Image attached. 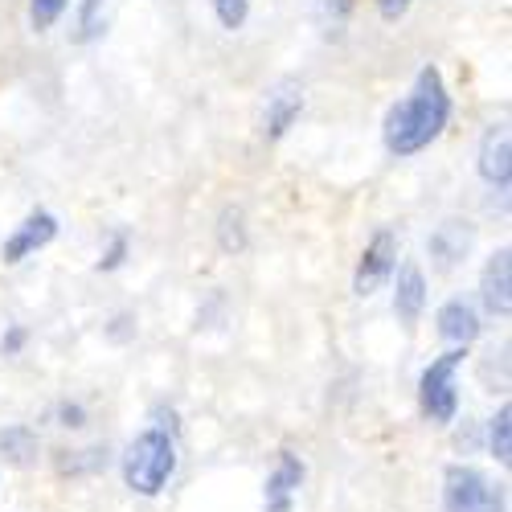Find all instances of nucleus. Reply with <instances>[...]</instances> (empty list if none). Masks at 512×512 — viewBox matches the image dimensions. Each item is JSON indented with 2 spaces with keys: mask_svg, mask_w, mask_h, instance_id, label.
I'll list each match as a JSON object with an SVG mask.
<instances>
[{
  "mask_svg": "<svg viewBox=\"0 0 512 512\" xmlns=\"http://www.w3.org/2000/svg\"><path fill=\"white\" fill-rule=\"evenodd\" d=\"M451 119V95H447V82L443 70L435 62H426L414 78V87L406 99H398L386 111V123H381V140H386V152L406 160L418 156L422 148H431L443 127Z\"/></svg>",
  "mask_w": 512,
  "mask_h": 512,
  "instance_id": "obj_1",
  "label": "nucleus"
},
{
  "mask_svg": "<svg viewBox=\"0 0 512 512\" xmlns=\"http://www.w3.org/2000/svg\"><path fill=\"white\" fill-rule=\"evenodd\" d=\"M177 472V422L168 414V422L156 410V422L127 443L123 451V484L140 496H160Z\"/></svg>",
  "mask_w": 512,
  "mask_h": 512,
  "instance_id": "obj_2",
  "label": "nucleus"
},
{
  "mask_svg": "<svg viewBox=\"0 0 512 512\" xmlns=\"http://www.w3.org/2000/svg\"><path fill=\"white\" fill-rule=\"evenodd\" d=\"M463 357H467V349H447L443 357H435L431 365L422 369V377H418V410H422L426 422H439V426L455 422V414H459V381L455 377H459Z\"/></svg>",
  "mask_w": 512,
  "mask_h": 512,
  "instance_id": "obj_3",
  "label": "nucleus"
},
{
  "mask_svg": "<svg viewBox=\"0 0 512 512\" xmlns=\"http://www.w3.org/2000/svg\"><path fill=\"white\" fill-rule=\"evenodd\" d=\"M443 508L447 512H504V492L480 467L451 463L443 472Z\"/></svg>",
  "mask_w": 512,
  "mask_h": 512,
  "instance_id": "obj_4",
  "label": "nucleus"
},
{
  "mask_svg": "<svg viewBox=\"0 0 512 512\" xmlns=\"http://www.w3.org/2000/svg\"><path fill=\"white\" fill-rule=\"evenodd\" d=\"M398 271V234L381 226L365 250H361V259H357V271H353V295H373L381 283H386L390 275Z\"/></svg>",
  "mask_w": 512,
  "mask_h": 512,
  "instance_id": "obj_5",
  "label": "nucleus"
},
{
  "mask_svg": "<svg viewBox=\"0 0 512 512\" xmlns=\"http://www.w3.org/2000/svg\"><path fill=\"white\" fill-rule=\"evenodd\" d=\"M54 238H58V218H54L50 209H33V213H25V218L13 226V234L5 238V246H0V259H5L9 267H17V263L29 259V254L46 250Z\"/></svg>",
  "mask_w": 512,
  "mask_h": 512,
  "instance_id": "obj_6",
  "label": "nucleus"
},
{
  "mask_svg": "<svg viewBox=\"0 0 512 512\" xmlns=\"http://www.w3.org/2000/svg\"><path fill=\"white\" fill-rule=\"evenodd\" d=\"M304 476H308L304 459L295 455V451H279L271 476H267V488H263L267 512H291L295 508V496H300V488H304Z\"/></svg>",
  "mask_w": 512,
  "mask_h": 512,
  "instance_id": "obj_7",
  "label": "nucleus"
},
{
  "mask_svg": "<svg viewBox=\"0 0 512 512\" xmlns=\"http://www.w3.org/2000/svg\"><path fill=\"white\" fill-rule=\"evenodd\" d=\"M508 259H512V250L500 246L484 263V275H480V300L500 320H508V312H512V263Z\"/></svg>",
  "mask_w": 512,
  "mask_h": 512,
  "instance_id": "obj_8",
  "label": "nucleus"
},
{
  "mask_svg": "<svg viewBox=\"0 0 512 512\" xmlns=\"http://www.w3.org/2000/svg\"><path fill=\"white\" fill-rule=\"evenodd\" d=\"M480 177L508 193L512 185V140H508V127L504 123H492L488 132H484V144H480Z\"/></svg>",
  "mask_w": 512,
  "mask_h": 512,
  "instance_id": "obj_9",
  "label": "nucleus"
},
{
  "mask_svg": "<svg viewBox=\"0 0 512 512\" xmlns=\"http://www.w3.org/2000/svg\"><path fill=\"white\" fill-rule=\"evenodd\" d=\"M300 115H304V91L295 87V82H283V87H275V91L267 95L263 136H267V140H283Z\"/></svg>",
  "mask_w": 512,
  "mask_h": 512,
  "instance_id": "obj_10",
  "label": "nucleus"
},
{
  "mask_svg": "<svg viewBox=\"0 0 512 512\" xmlns=\"http://www.w3.org/2000/svg\"><path fill=\"white\" fill-rule=\"evenodd\" d=\"M435 324H439V336L447 340L451 349H467L480 336V316H476V308L467 304V300H447L439 308Z\"/></svg>",
  "mask_w": 512,
  "mask_h": 512,
  "instance_id": "obj_11",
  "label": "nucleus"
},
{
  "mask_svg": "<svg viewBox=\"0 0 512 512\" xmlns=\"http://www.w3.org/2000/svg\"><path fill=\"white\" fill-rule=\"evenodd\" d=\"M422 308H426V275L418 271V263H402L394 283V316L402 324H418Z\"/></svg>",
  "mask_w": 512,
  "mask_h": 512,
  "instance_id": "obj_12",
  "label": "nucleus"
},
{
  "mask_svg": "<svg viewBox=\"0 0 512 512\" xmlns=\"http://www.w3.org/2000/svg\"><path fill=\"white\" fill-rule=\"evenodd\" d=\"M472 242H476V230L467 226V222H443L431 238H426V246H431V254L439 259V267H455L459 259H467Z\"/></svg>",
  "mask_w": 512,
  "mask_h": 512,
  "instance_id": "obj_13",
  "label": "nucleus"
},
{
  "mask_svg": "<svg viewBox=\"0 0 512 512\" xmlns=\"http://www.w3.org/2000/svg\"><path fill=\"white\" fill-rule=\"evenodd\" d=\"M41 455V435L25 422H13L0 431V459L13 463V467H33Z\"/></svg>",
  "mask_w": 512,
  "mask_h": 512,
  "instance_id": "obj_14",
  "label": "nucleus"
},
{
  "mask_svg": "<svg viewBox=\"0 0 512 512\" xmlns=\"http://www.w3.org/2000/svg\"><path fill=\"white\" fill-rule=\"evenodd\" d=\"M103 463H107V447H82V451L58 455V472L62 476H91V472H103Z\"/></svg>",
  "mask_w": 512,
  "mask_h": 512,
  "instance_id": "obj_15",
  "label": "nucleus"
},
{
  "mask_svg": "<svg viewBox=\"0 0 512 512\" xmlns=\"http://www.w3.org/2000/svg\"><path fill=\"white\" fill-rule=\"evenodd\" d=\"M488 447H492V455H496L500 463L512 459V406H508V402H504V406L496 410V418L488 422Z\"/></svg>",
  "mask_w": 512,
  "mask_h": 512,
  "instance_id": "obj_16",
  "label": "nucleus"
},
{
  "mask_svg": "<svg viewBox=\"0 0 512 512\" xmlns=\"http://www.w3.org/2000/svg\"><path fill=\"white\" fill-rule=\"evenodd\" d=\"M242 209H222V218H218V242L222 250H242L246 246V230H242Z\"/></svg>",
  "mask_w": 512,
  "mask_h": 512,
  "instance_id": "obj_17",
  "label": "nucleus"
},
{
  "mask_svg": "<svg viewBox=\"0 0 512 512\" xmlns=\"http://www.w3.org/2000/svg\"><path fill=\"white\" fill-rule=\"evenodd\" d=\"M70 0H29V25L33 29H50L58 25V17L66 13Z\"/></svg>",
  "mask_w": 512,
  "mask_h": 512,
  "instance_id": "obj_18",
  "label": "nucleus"
},
{
  "mask_svg": "<svg viewBox=\"0 0 512 512\" xmlns=\"http://www.w3.org/2000/svg\"><path fill=\"white\" fill-rule=\"evenodd\" d=\"M103 5L107 0H82V13H78V41H91L103 33Z\"/></svg>",
  "mask_w": 512,
  "mask_h": 512,
  "instance_id": "obj_19",
  "label": "nucleus"
},
{
  "mask_svg": "<svg viewBox=\"0 0 512 512\" xmlns=\"http://www.w3.org/2000/svg\"><path fill=\"white\" fill-rule=\"evenodd\" d=\"M213 13H218L222 29H242L250 17V0H209Z\"/></svg>",
  "mask_w": 512,
  "mask_h": 512,
  "instance_id": "obj_20",
  "label": "nucleus"
},
{
  "mask_svg": "<svg viewBox=\"0 0 512 512\" xmlns=\"http://www.w3.org/2000/svg\"><path fill=\"white\" fill-rule=\"evenodd\" d=\"M123 259H127V234H115L103 250V259H99V271H119Z\"/></svg>",
  "mask_w": 512,
  "mask_h": 512,
  "instance_id": "obj_21",
  "label": "nucleus"
},
{
  "mask_svg": "<svg viewBox=\"0 0 512 512\" xmlns=\"http://www.w3.org/2000/svg\"><path fill=\"white\" fill-rule=\"evenodd\" d=\"M373 5H377V13L386 17V21H402V17L410 13L414 0H373Z\"/></svg>",
  "mask_w": 512,
  "mask_h": 512,
  "instance_id": "obj_22",
  "label": "nucleus"
},
{
  "mask_svg": "<svg viewBox=\"0 0 512 512\" xmlns=\"http://www.w3.org/2000/svg\"><path fill=\"white\" fill-rule=\"evenodd\" d=\"M58 422L62 426H87V410H82V402H62L58 406Z\"/></svg>",
  "mask_w": 512,
  "mask_h": 512,
  "instance_id": "obj_23",
  "label": "nucleus"
},
{
  "mask_svg": "<svg viewBox=\"0 0 512 512\" xmlns=\"http://www.w3.org/2000/svg\"><path fill=\"white\" fill-rule=\"evenodd\" d=\"M25 349V328H9L5 336H0V353L5 357H17Z\"/></svg>",
  "mask_w": 512,
  "mask_h": 512,
  "instance_id": "obj_24",
  "label": "nucleus"
}]
</instances>
